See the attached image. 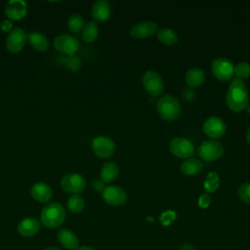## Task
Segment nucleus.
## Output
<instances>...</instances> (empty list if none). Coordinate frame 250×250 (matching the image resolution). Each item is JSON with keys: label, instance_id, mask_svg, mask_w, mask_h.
<instances>
[{"label": "nucleus", "instance_id": "nucleus-14", "mask_svg": "<svg viewBox=\"0 0 250 250\" xmlns=\"http://www.w3.org/2000/svg\"><path fill=\"white\" fill-rule=\"evenodd\" d=\"M157 31V25L151 21H142L134 23L130 28V35L134 38L143 39L151 36Z\"/></svg>", "mask_w": 250, "mask_h": 250}, {"label": "nucleus", "instance_id": "nucleus-33", "mask_svg": "<svg viewBox=\"0 0 250 250\" xmlns=\"http://www.w3.org/2000/svg\"><path fill=\"white\" fill-rule=\"evenodd\" d=\"M198 206L202 209H206L211 204V197L207 193H203L198 197Z\"/></svg>", "mask_w": 250, "mask_h": 250}, {"label": "nucleus", "instance_id": "nucleus-7", "mask_svg": "<svg viewBox=\"0 0 250 250\" xmlns=\"http://www.w3.org/2000/svg\"><path fill=\"white\" fill-rule=\"evenodd\" d=\"M61 188L63 191L71 194H79L86 188V179L76 173L64 175L61 180Z\"/></svg>", "mask_w": 250, "mask_h": 250}, {"label": "nucleus", "instance_id": "nucleus-9", "mask_svg": "<svg viewBox=\"0 0 250 250\" xmlns=\"http://www.w3.org/2000/svg\"><path fill=\"white\" fill-rule=\"evenodd\" d=\"M91 147L96 156L100 158H109L115 152V143L107 136H98L94 138Z\"/></svg>", "mask_w": 250, "mask_h": 250}, {"label": "nucleus", "instance_id": "nucleus-30", "mask_svg": "<svg viewBox=\"0 0 250 250\" xmlns=\"http://www.w3.org/2000/svg\"><path fill=\"white\" fill-rule=\"evenodd\" d=\"M234 74L237 78L245 79L250 76V63L246 62H241L234 66Z\"/></svg>", "mask_w": 250, "mask_h": 250}, {"label": "nucleus", "instance_id": "nucleus-2", "mask_svg": "<svg viewBox=\"0 0 250 250\" xmlns=\"http://www.w3.org/2000/svg\"><path fill=\"white\" fill-rule=\"evenodd\" d=\"M65 209L60 202H51L41 211L40 223L47 228H58L65 220Z\"/></svg>", "mask_w": 250, "mask_h": 250}, {"label": "nucleus", "instance_id": "nucleus-26", "mask_svg": "<svg viewBox=\"0 0 250 250\" xmlns=\"http://www.w3.org/2000/svg\"><path fill=\"white\" fill-rule=\"evenodd\" d=\"M67 208L73 214L81 213L85 208V200L79 194H71L67 199Z\"/></svg>", "mask_w": 250, "mask_h": 250}, {"label": "nucleus", "instance_id": "nucleus-20", "mask_svg": "<svg viewBox=\"0 0 250 250\" xmlns=\"http://www.w3.org/2000/svg\"><path fill=\"white\" fill-rule=\"evenodd\" d=\"M27 42L34 50L38 52H45L50 46L48 37L38 31H30L27 34Z\"/></svg>", "mask_w": 250, "mask_h": 250}, {"label": "nucleus", "instance_id": "nucleus-25", "mask_svg": "<svg viewBox=\"0 0 250 250\" xmlns=\"http://www.w3.org/2000/svg\"><path fill=\"white\" fill-rule=\"evenodd\" d=\"M156 33H157L158 40L165 45L171 46V45H174L178 41L177 33L169 27H161V28L157 29Z\"/></svg>", "mask_w": 250, "mask_h": 250}, {"label": "nucleus", "instance_id": "nucleus-24", "mask_svg": "<svg viewBox=\"0 0 250 250\" xmlns=\"http://www.w3.org/2000/svg\"><path fill=\"white\" fill-rule=\"evenodd\" d=\"M99 35L98 23L94 21H88L82 29V38L86 43L94 42Z\"/></svg>", "mask_w": 250, "mask_h": 250}, {"label": "nucleus", "instance_id": "nucleus-13", "mask_svg": "<svg viewBox=\"0 0 250 250\" xmlns=\"http://www.w3.org/2000/svg\"><path fill=\"white\" fill-rule=\"evenodd\" d=\"M202 130L206 136L214 140L224 136L227 130V125L221 117L210 116L203 122Z\"/></svg>", "mask_w": 250, "mask_h": 250}, {"label": "nucleus", "instance_id": "nucleus-36", "mask_svg": "<svg viewBox=\"0 0 250 250\" xmlns=\"http://www.w3.org/2000/svg\"><path fill=\"white\" fill-rule=\"evenodd\" d=\"M179 250H195V249H194V247H193L191 244H189V243H184L183 245H181V247H180Z\"/></svg>", "mask_w": 250, "mask_h": 250}, {"label": "nucleus", "instance_id": "nucleus-1", "mask_svg": "<svg viewBox=\"0 0 250 250\" xmlns=\"http://www.w3.org/2000/svg\"><path fill=\"white\" fill-rule=\"evenodd\" d=\"M226 103L234 112L244 110L248 105V91L243 79L232 78L226 94Z\"/></svg>", "mask_w": 250, "mask_h": 250}, {"label": "nucleus", "instance_id": "nucleus-29", "mask_svg": "<svg viewBox=\"0 0 250 250\" xmlns=\"http://www.w3.org/2000/svg\"><path fill=\"white\" fill-rule=\"evenodd\" d=\"M63 61H64L63 64L65 65V67L72 72L77 71L81 66V59L77 55L66 56Z\"/></svg>", "mask_w": 250, "mask_h": 250}, {"label": "nucleus", "instance_id": "nucleus-22", "mask_svg": "<svg viewBox=\"0 0 250 250\" xmlns=\"http://www.w3.org/2000/svg\"><path fill=\"white\" fill-rule=\"evenodd\" d=\"M181 172L186 176H194L199 174L203 169V163L197 158H188L181 164Z\"/></svg>", "mask_w": 250, "mask_h": 250}, {"label": "nucleus", "instance_id": "nucleus-5", "mask_svg": "<svg viewBox=\"0 0 250 250\" xmlns=\"http://www.w3.org/2000/svg\"><path fill=\"white\" fill-rule=\"evenodd\" d=\"M169 150L179 158L188 159L194 155L195 147L191 141L184 137H175L169 143Z\"/></svg>", "mask_w": 250, "mask_h": 250}, {"label": "nucleus", "instance_id": "nucleus-19", "mask_svg": "<svg viewBox=\"0 0 250 250\" xmlns=\"http://www.w3.org/2000/svg\"><path fill=\"white\" fill-rule=\"evenodd\" d=\"M91 13L97 21H105L111 15L110 3L106 0H99L93 5Z\"/></svg>", "mask_w": 250, "mask_h": 250}, {"label": "nucleus", "instance_id": "nucleus-10", "mask_svg": "<svg viewBox=\"0 0 250 250\" xmlns=\"http://www.w3.org/2000/svg\"><path fill=\"white\" fill-rule=\"evenodd\" d=\"M211 69L213 75L221 81L230 80L234 74V66L231 61L223 57H219L213 60Z\"/></svg>", "mask_w": 250, "mask_h": 250}, {"label": "nucleus", "instance_id": "nucleus-6", "mask_svg": "<svg viewBox=\"0 0 250 250\" xmlns=\"http://www.w3.org/2000/svg\"><path fill=\"white\" fill-rule=\"evenodd\" d=\"M142 84L144 89L151 96H159L164 90V83L161 75L151 69L144 72L142 76Z\"/></svg>", "mask_w": 250, "mask_h": 250}, {"label": "nucleus", "instance_id": "nucleus-39", "mask_svg": "<svg viewBox=\"0 0 250 250\" xmlns=\"http://www.w3.org/2000/svg\"><path fill=\"white\" fill-rule=\"evenodd\" d=\"M44 250H60V249L58 247H55V246H50V247H47Z\"/></svg>", "mask_w": 250, "mask_h": 250}, {"label": "nucleus", "instance_id": "nucleus-35", "mask_svg": "<svg viewBox=\"0 0 250 250\" xmlns=\"http://www.w3.org/2000/svg\"><path fill=\"white\" fill-rule=\"evenodd\" d=\"M92 187L93 188L96 190V191H99V192H102L103 189L104 188V183L101 180V179H96L92 182Z\"/></svg>", "mask_w": 250, "mask_h": 250}, {"label": "nucleus", "instance_id": "nucleus-32", "mask_svg": "<svg viewBox=\"0 0 250 250\" xmlns=\"http://www.w3.org/2000/svg\"><path fill=\"white\" fill-rule=\"evenodd\" d=\"M175 219H176V213L172 210H167V211L163 212L160 217V220L164 226L170 225Z\"/></svg>", "mask_w": 250, "mask_h": 250}, {"label": "nucleus", "instance_id": "nucleus-28", "mask_svg": "<svg viewBox=\"0 0 250 250\" xmlns=\"http://www.w3.org/2000/svg\"><path fill=\"white\" fill-rule=\"evenodd\" d=\"M67 27L70 31L77 33L84 27V19L80 14H72L67 20Z\"/></svg>", "mask_w": 250, "mask_h": 250}, {"label": "nucleus", "instance_id": "nucleus-8", "mask_svg": "<svg viewBox=\"0 0 250 250\" xmlns=\"http://www.w3.org/2000/svg\"><path fill=\"white\" fill-rule=\"evenodd\" d=\"M53 44L58 52L66 56L75 55L80 47L79 40L75 36L66 33L56 36Z\"/></svg>", "mask_w": 250, "mask_h": 250}, {"label": "nucleus", "instance_id": "nucleus-4", "mask_svg": "<svg viewBox=\"0 0 250 250\" xmlns=\"http://www.w3.org/2000/svg\"><path fill=\"white\" fill-rule=\"evenodd\" d=\"M199 157L205 161H215L220 159L225 153V146L213 139L203 141L197 148Z\"/></svg>", "mask_w": 250, "mask_h": 250}, {"label": "nucleus", "instance_id": "nucleus-38", "mask_svg": "<svg viewBox=\"0 0 250 250\" xmlns=\"http://www.w3.org/2000/svg\"><path fill=\"white\" fill-rule=\"evenodd\" d=\"M245 138H246V141L248 143V145L250 146V126L248 127L247 131H246V134H245Z\"/></svg>", "mask_w": 250, "mask_h": 250}, {"label": "nucleus", "instance_id": "nucleus-31", "mask_svg": "<svg viewBox=\"0 0 250 250\" xmlns=\"http://www.w3.org/2000/svg\"><path fill=\"white\" fill-rule=\"evenodd\" d=\"M238 198L246 204H250V183H243L237 189Z\"/></svg>", "mask_w": 250, "mask_h": 250}, {"label": "nucleus", "instance_id": "nucleus-34", "mask_svg": "<svg viewBox=\"0 0 250 250\" xmlns=\"http://www.w3.org/2000/svg\"><path fill=\"white\" fill-rule=\"evenodd\" d=\"M0 27L3 32H10L13 29V21L9 19H5L2 21Z\"/></svg>", "mask_w": 250, "mask_h": 250}, {"label": "nucleus", "instance_id": "nucleus-17", "mask_svg": "<svg viewBox=\"0 0 250 250\" xmlns=\"http://www.w3.org/2000/svg\"><path fill=\"white\" fill-rule=\"evenodd\" d=\"M31 196L40 203H48L53 196L51 187L44 182H37L30 188Z\"/></svg>", "mask_w": 250, "mask_h": 250}, {"label": "nucleus", "instance_id": "nucleus-12", "mask_svg": "<svg viewBox=\"0 0 250 250\" xmlns=\"http://www.w3.org/2000/svg\"><path fill=\"white\" fill-rule=\"evenodd\" d=\"M101 194L104 202L112 206L123 205L128 198L126 191L122 188L114 185L105 186Z\"/></svg>", "mask_w": 250, "mask_h": 250}, {"label": "nucleus", "instance_id": "nucleus-11", "mask_svg": "<svg viewBox=\"0 0 250 250\" xmlns=\"http://www.w3.org/2000/svg\"><path fill=\"white\" fill-rule=\"evenodd\" d=\"M27 41V34L21 27L13 28L6 37V48L10 53L21 52Z\"/></svg>", "mask_w": 250, "mask_h": 250}, {"label": "nucleus", "instance_id": "nucleus-27", "mask_svg": "<svg viewBox=\"0 0 250 250\" xmlns=\"http://www.w3.org/2000/svg\"><path fill=\"white\" fill-rule=\"evenodd\" d=\"M220 186V177L217 172L212 171L208 173L205 177L204 183H203V188L207 192H214L218 189Z\"/></svg>", "mask_w": 250, "mask_h": 250}, {"label": "nucleus", "instance_id": "nucleus-3", "mask_svg": "<svg viewBox=\"0 0 250 250\" xmlns=\"http://www.w3.org/2000/svg\"><path fill=\"white\" fill-rule=\"evenodd\" d=\"M156 109L160 117L168 121H173L177 119L181 113V104L175 96L167 94L161 96L157 101Z\"/></svg>", "mask_w": 250, "mask_h": 250}, {"label": "nucleus", "instance_id": "nucleus-18", "mask_svg": "<svg viewBox=\"0 0 250 250\" xmlns=\"http://www.w3.org/2000/svg\"><path fill=\"white\" fill-rule=\"evenodd\" d=\"M59 243L67 250H76L79 247V239L77 235L69 229L62 228L57 233Z\"/></svg>", "mask_w": 250, "mask_h": 250}, {"label": "nucleus", "instance_id": "nucleus-37", "mask_svg": "<svg viewBox=\"0 0 250 250\" xmlns=\"http://www.w3.org/2000/svg\"><path fill=\"white\" fill-rule=\"evenodd\" d=\"M76 250H97L91 246H88V245H83V246H79Z\"/></svg>", "mask_w": 250, "mask_h": 250}, {"label": "nucleus", "instance_id": "nucleus-16", "mask_svg": "<svg viewBox=\"0 0 250 250\" xmlns=\"http://www.w3.org/2000/svg\"><path fill=\"white\" fill-rule=\"evenodd\" d=\"M41 223L36 218L27 217L21 220L17 226L18 233L22 237H32L40 230Z\"/></svg>", "mask_w": 250, "mask_h": 250}, {"label": "nucleus", "instance_id": "nucleus-23", "mask_svg": "<svg viewBox=\"0 0 250 250\" xmlns=\"http://www.w3.org/2000/svg\"><path fill=\"white\" fill-rule=\"evenodd\" d=\"M205 80L204 71L198 67H191L186 73V82L188 87L196 88L203 84Z\"/></svg>", "mask_w": 250, "mask_h": 250}, {"label": "nucleus", "instance_id": "nucleus-21", "mask_svg": "<svg viewBox=\"0 0 250 250\" xmlns=\"http://www.w3.org/2000/svg\"><path fill=\"white\" fill-rule=\"evenodd\" d=\"M119 175V166L113 162H105L100 171V178L104 183H111L117 179Z\"/></svg>", "mask_w": 250, "mask_h": 250}, {"label": "nucleus", "instance_id": "nucleus-40", "mask_svg": "<svg viewBox=\"0 0 250 250\" xmlns=\"http://www.w3.org/2000/svg\"><path fill=\"white\" fill-rule=\"evenodd\" d=\"M247 111H248V114H249V116H250V103H249L248 105H247Z\"/></svg>", "mask_w": 250, "mask_h": 250}, {"label": "nucleus", "instance_id": "nucleus-15", "mask_svg": "<svg viewBox=\"0 0 250 250\" xmlns=\"http://www.w3.org/2000/svg\"><path fill=\"white\" fill-rule=\"evenodd\" d=\"M27 14V3L23 0H11L5 6V15L9 20H21Z\"/></svg>", "mask_w": 250, "mask_h": 250}]
</instances>
